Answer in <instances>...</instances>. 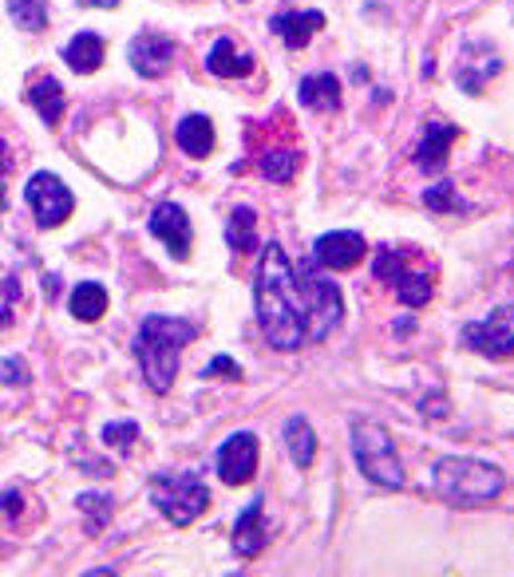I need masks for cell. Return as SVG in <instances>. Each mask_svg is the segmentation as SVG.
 <instances>
[{
	"label": "cell",
	"mask_w": 514,
	"mask_h": 577,
	"mask_svg": "<svg viewBox=\"0 0 514 577\" xmlns=\"http://www.w3.org/2000/svg\"><path fill=\"white\" fill-rule=\"evenodd\" d=\"M407 257H412V250H392V245H380L376 250V262H372V273H376L380 281H389L392 288H396V297L404 301V305L420 308L432 301L435 293V273L427 270H407Z\"/></svg>",
	"instance_id": "cell-6"
},
{
	"label": "cell",
	"mask_w": 514,
	"mask_h": 577,
	"mask_svg": "<svg viewBox=\"0 0 514 577\" xmlns=\"http://www.w3.org/2000/svg\"><path fill=\"white\" fill-rule=\"evenodd\" d=\"M424 206L435 210V214H455V210H467L460 199H455V186L452 182H440V186H432L424 194Z\"/></svg>",
	"instance_id": "cell-27"
},
{
	"label": "cell",
	"mask_w": 514,
	"mask_h": 577,
	"mask_svg": "<svg viewBox=\"0 0 514 577\" xmlns=\"http://www.w3.org/2000/svg\"><path fill=\"white\" fill-rule=\"evenodd\" d=\"M258 166H262V174L270 182H293V174L301 171V154L298 151H265L262 159H258Z\"/></svg>",
	"instance_id": "cell-23"
},
{
	"label": "cell",
	"mask_w": 514,
	"mask_h": 577,
	"mask_svg": "<svg viewBox=\"0 0 514 577\" xmlns=\"http://www.w3.org/2000/svg\"><path fill=\"white\" fill-rule=\"evenodd\" d=\"M24 199L28 206H32V214H37V226L40 230H52L60 226L63 217L72 214V190L63 186L56 174H32L24 186Z\"/></svg>",
	"instance_id": "cell-8"
},
{
	"label": "cell",
	"mask_w": 514,
	"mask_h": 577,
	"mask_svg": "<svg viewBox=\"0 0 514 577\" xmlns=\"http://www.w3.org/2000/svg\"><path fill=\"white\" fill-rule=\"evenodd\" d=\"M364 253H369V242H364L361 234H352V230H336V234L316 237L313 265L316 270H352V265L364 262Z\"/></svg>",
	"instance_id": "cell-11"
},
{
	"label": "cell",
	"mask_w": 514,
	"mask_h": 577,
	"mask_svg": "<svg viewBox=\"0 0 514 577\" xmlns=\"http://www.w3.org/2000/svg\"><path fill=\"white\" fill-rule=\"evenodd\" d=\"M174 143L182 146V154L190 159H206L214 151V123L206 115H187L174 126Z\"/></svg>",
	"instance_id": "cell-16"
},
{
	"label": "cell",
	"mask_w": 514,
	"mask_h": 577,
	"mask_svg": "<svg viewBox=\"0 0 514 577\" xmlns=\"http://www.w3.org/2000/svg\"><path fill=\"white\" fill-rule=\"evenodd\" d=\"M68 308H72L75 321H100L108 313V288L95 285V281H83V285H75Z\"/></svg>",
	"instance_id": "cell-21"
},
{
	"label": "cell",
	"mask_w": 514,
	"mask_h": 577,
	"mask_svg": "<svg viewBox=\"0 0 514 577\" xmlns=\"http://www.w3.org/2000/svg\"><path fill=\"white\" fill-rule=\"evenodd\" d=\"M80 4H95V9H115L119 0H80Z\"/></svg>",
	"instance_id": "cell-34"
},
{
	"label": "cell",
	"mask_w": 514,
	"mask_h": 577,
	"mask_svg": "<svg viewBox=\"0 0 514 577\" xmlns=\"http://www.w3.org/2000/svg\"><path fill=\"white\" fill-rule=\"evenodd\" d=\"M253 470H258V435L253 432L230 435L222 443V452H218V475H222V483L242 487V483L253 478Z\"/></svg>",
	"instance_id": "cell-9"
},
{
	"label": "cell",
	"mask_w": 514,
	"mask_h": 577,
	"mask_svg": "<svg viewBox=\"0 0 514 577\" xmlns=\"http://www.w3.org/2000/svg\"><path fill=\"white\" fill-rule=\"evenodd\" d=\"M0 379H4V384H12V388H17V384H24V364H20V361H0Z\"/></svg>",
	"instance_id": "cell-31"
},
{
	"label": "cell",
	"mask_w": 514,
	"mask_h": 577,
	"mask_svg": "<svg viewBox=\"0 0 514 577\" xmlns=\"http://www.w3.org/2000/svg\"><path fill=\"white\" fill-rule=\"evenodd\" d=\"M0 503H4V515H9V518H20V506H24V498H20L17 490H9V495L0 498Z\"/></svg>",
	"instance_id": "cell-32"
},
{
	"label": "cell",
	"mask_w": 514,
	"mask_h": 577,
	"mask_svg": "<svg viewBox=\"0 0 514 577\" xmlns=\"http://www.w3.org/2000/svg\"><path fill=\"white\" fill-rule=\"evenodd\" d=\"M435 490L455 506L491 503V498H498V490H503V470L483 459L452 455V459L435 463Z\"/></svg>",
	"instance_id": "cell-3"
},
{
	"label": "cell",
	"mask_w": 514,
	"mask_h": 577,
	"mask_svg": "<svg viewBox=\"0 0 514 577\" xmlns=\"http://www.w3.org/2000/svg\"><path fill=\"white\" fill-rule=\"evenodd\" d=\"M253 301H258V325H262L265 341L281 352L329 341L344 321L341 288L309 265L298 270L278 242L262 250Z\"/></svg>",
	"instance_id": "cell-1"
},
{
	"label": "cell",
	"mask_w": 514,
	"mask_h": 577,
	"mask_svg": "<svg viewBox=\"0 0 514 577\" xmlns=\"http://www.w3.org/2000/svg\"><path fill=\"white\" fill-rule=\"evenodd\" d=\"M460 139V126L452 123H427L424 139H420V146H415V166L424 174H435L447 166V151H452V143Z\"/></svg>",
	"instance_id": "cell-13"
},
{
	"label": "cell",
	"mask_w": 514,
	"mask_h": 577,
	"mask_svg": "<svg viewBox=\"0 0 514 577\" xmlns=\"http://www.w3.org/2000/svg\"><path fill=\"white\" fill-rule=\"evenodd\" d=\"M9 12H12V20L24 28V32H44V24H48V4L44 0H12Z\"/></svg>",
	"instance_id": "cell-25"
},
{
	"label": "cell",
	"mask_w": 514,
	"mask_h": 577,
	"mask_svg": "<svg viewBox=\"0 0 514 577\" xmlns=\"http://www.w3.org/2000/svg\"><path fill=\"white\" fill-rule=\"evenodd\" d=\"M206 376H230V379H242V368H238L230 356H214L210 361V368H206Z\"/></svg>",
	"instance_id": "cell-30"
},
{
	"label": "cell",
	"mask_w": 514,
	"mask_h": 577,
	"mask_svg": "<svg viewBox=\"0 0 514 577\" xmlns=\"http://www.w3.org/2000/svg\"><path fill=\"white\" fill-rule=\"evenodd\" d=\"M463 344L475 348L478 356H491V361H503L514 352V305H498L487 321H475V325L463 328Z\"/></svg>",
	"instance_id": "cell-7"
},
{
	"label": "cell",
	"mask_w": 514,
	"mask_h": 577,
	"mask_svg": "<svg viewBox=\"0 0 514 577\" xmlns=\"http://www.w3.org/2000/svg\"><path fill=\"white\" fill-rule=\"evenodd\" d=\"M174 52H179V44H174L171 37H163V32H143V37H135L131 48H127L131 68H135L143 80H159V75L171 72Z\"/></svg>",
	"instance_id": "cell-10"
},
{
	"label": "cell",
	"mask_w": 514,
	"mask_h": 577,
	"mask_svg": "<svg viewBox=\"0 0 514 577\" xmlns=\"http://www.w3.org/2000/svg\"><path fill=\"white\" fill-rule=\"evenodd\" d=\"M270 28L278 32L281 40H285L289 48H305L309 40L325 28V12L316 9H305V12H278V17L270 20Z\"/></svg>",
	"instance_id": "cell-14"
},
{
	"label": "cell",
	"mask_w": 514,
	"mask_h": 577,
	"mask_svg": "<svg viewBox=\"0 0 514 577\" xmlns=\"http://www.w3.org/2000/svg\"><path fill=\"white\" fill-rule=\"evenodd\" d=\"M139 439V427L135 424H108L103 427V443L115 447V452H131V443Z\"/></svg>",
	"instance_id": "cell-28"
},
{
	"label": "cell",
	"mask_w": 514,
	"mask_h": 577,
	"mask_svg": "<svg viewBox=\"0 0 514 577\" xmlns=\"http://www.w3.org/2000/svg\"><path fill=\"white\" fill-rule=\"evenodd\" d=\"M151 234L159 237V242H167V250H171V257H179V262H187L190 257V217L182 206H174V202H163V206L151 214Z\"/></svg>",
	"instance_id": "cell-12"
},
{
	"label": "cell",
	"mask_w": 514,
	"mask_h": 577,
	"mask_svg": "<svg viewBox=\"0 0 514 577\" xmlns=\"http://www.w3.org/2000/svg\"><path fill=\"white\" fill-rule=\"evenodd\" d=\"M0 214H4V190H0Z\"/></svg>",
	"instance_id": "cell-36"
},
{
	"label": "cell",
	"mask_w": 514,
	"mask_h": 577,
	"mask_svg": "<svg viewBox=\"0 0 514 577\" xmlns=\"http://www.w3.org/2000/svg\"><path fill=\"white\" fill-rule=\"evenodd\" d=\"M80 510L88 515V530H103L111 518V498L108 495H80Z\"/></svg>",
	"instance_id": "cell-26"
},
{
	"label": "cell",
	"mask_w": 514,
	"mask_h": 577,
	"mask_svg": "<svg viewBox=\"0 0 514 577\" xmlns=\"http://www.w3.org/2000/svg\"><path fill=\"white\" fill-rule=\"evenodd\" d=\"M206 68L222 80H238V75H250L253 72V55H238L234 52V40L222 37L206 55Z\"/></svg>",
	"instance_id": "cell-17"
},
{
	"label": "cell",
	"mask_w": 514,
	"mask_h": 577,
	"mask_svg": "<svg viewBox=\"0 0 514 577\" xmlns=\"http://www.w3.org/2000/svg\"><path fill=\"white\" fill-rule=\"evenodd\" d=\"M253 226H258V214H253L250 206H238L234 214H230V226H226L230 250H238V253L253 250Z\"/></svg>",
	"instance_id": "cell-24"
},
{
	"label": "cell",
	"mask_w": 514,
	"mask_h": 577,
	"mask_svg": "<svg viewBox=\"0 0 514 577\" xmlns=\"http://www.w3.org/2000/svg\"><path fill=\"white\" fill-rule=\"evenodd\" d=\"M88 577H115V569H95V574H88Z\"/></svg>",
	"instance_id": "cell-35"
},
{
	"label": "cell",
	"mask_w": 514,
	"mask_h": 577,
	"mask_svg": "<svg viewBox=\"0 0 514 577\" xmlns=\"http://www.w3.org/2000/svg\"><path fill=\"white\" fill-rule=\"evenodd\" d=\"M63 60L72 63V72H80V75L95 72L103 63V40L95 37V32H80L72 44L63 48Z\"/></svg>",
	"instance_id": "cell-20"
},
{
	"label": "cell",
	"mask_w": 514,
	"mask_h": 577,
	"mask_svg": "<svg viewBox=\"0 0 514 577\" xmlns=\"http://www.w3.org/2000/svg\"><path fill=\"white\" fill-rule=\"evenodd\" d=\"M352 455H356L361 470L376 487L389 490L404 487V463H400L396 443H392L384 424H376V419H352Z\"/></svg>",
	"instance_id": "cell-4"
},
{
	"label": "cell",
	"mask_w": 514,
	"mask_h": 577,
	"mask_svg": "<svg viewBox=\"0 0 514 577\" xmlns=\"http://www.w3.org/2000/svg\"><path fill=\"white\" fill-rule=\"evenodd\" d=\"M9 166H12V159H9V146L0 143V174H9Z\"/></svg>",
	"instance_id": "cell-33"
},
{
	"label": "cell",
	"mask_w": 514,
	"mask_h": 577,
	"mask_svg": "<svg viewBox=\"0 0 514 577\" xmlns=\"http://www.w3.org/2000/svg\"><path fill=\"white\" fill-rule=\"evenodd\" d=\"M28 103L44 115V123L48 126H56L60 123V115H63V88L56 80H40V83H32V91H28Z\"/></svg>",
	"instance_id": "cell-22"
},
{
	"label": "cell",
	"mask_w": 514,
	"mask_h": 577,
	"mask_svg": "<svg viewBox=\"0 0 514 577\" xmlns=\"http://www.w3.org/2000/svg\"><path fill=\"white\" fill-rule=\"evenodd\" d=\"M17 301H20L17 277H4V281H0V328L12 321V308H17Z\"/></svg>",
	"instance_id": "cell-29"
},
{
	"label": "cell",
	"mask_w": 514,
	"mask_h": 577,
	"mask_svg": "<svg viewBox=\"0 0 514 577\" xmlns=\"http://www.w3.org/2000/svg\"><path fill=\"white\" fill-rule=\"evenodd\" d=\"M151 503L163 510L167 523L190 526L210 506V490L199 475H154Z\"/></svg>",
	"instance_id": "cell-5"
},
{
	"label": "cell",
	"mask_w": 514,
	"mask_h": 577,
	"mask_svg": "<svg viewBox=\"0 0 514 577\" xmlns=\"http://www.w3.org/2000/svg\"><path fill=\"white\" fill-rule=\"evenodd\" d=\"M199 336V328L182 321V316H147L135 336V356L143 364V376L154 392H171L179 376L182 348Z\"/></svg>",
	"instance_id": "cell-2"
},
{
	"label": "cell",
	"mask_w": 514,
	"mask_h": 577,
	"mask_svg": "<svg viewBox=\"0 0 514 577\" xmlns=\"http://www.w3.org/2000/svg\"><path fill=\"white\" fill-rule=\"evenodd\" d=\"M265 541H270V530H265L262 498H253L234 526V550L242 554V558H258V554L265 550Z\"/></svg>",
	"instance_id": "cell-15"
},
{
	"label": "cell",
	"mask_w": 514,
	"mask_h": 577,
	"mask_svg": "<svg viewBox=\"0 0 514 577\" xmlns=\"http://www.w3.org/2000/svg\"><path fill=\"white\" fill-rule=\"evenodd\" d=\"M285 447H289V455H293V463H298V467H313L316 435H313V427H309L305 415H293V419L285 424Z\"/></svg>",
	"instance_id": "cell-19"
},
{
	"label": "cell",
	"mask_w": 514,
	"mask_h": 577,
	"mask_svg": "<svg viewBox=\"0 0 514 577\" xmlns=\"http://www.w3.org/2000/svg\"><path fill=\"white\" fill-rule=\"evenodd\" d=\"M301 103L313 111H336L341 108V80L336 75H309L301 80Z\"/></svg>",
	"instance_id": "cell-18"
}]
</instances>
